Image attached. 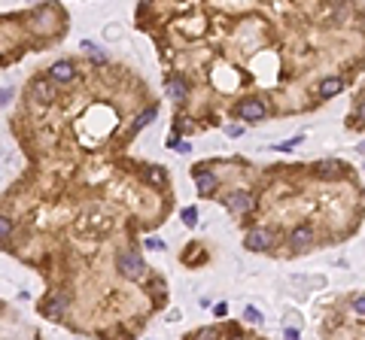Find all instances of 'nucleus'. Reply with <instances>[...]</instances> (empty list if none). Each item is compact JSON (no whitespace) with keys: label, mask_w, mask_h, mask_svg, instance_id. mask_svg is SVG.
I'll return each instance as SVG.
<instances>
[{"label":"nucleus","mask_w":365,"mask_h":340,"mask_svg":"<svg viewBox=\"0 0 365 340\" xmlns=\"http://www.w3.org/2000/svg\"><path fill=\"white\" fill-rule=\"evenodd\" d=\"M238 116H241V119H247V122H259V119H265V103H262V100H256V97L241 100Z\"/></svg>","instance_id":"4"},{"label":"nucleus","mask_w":365,"mask_h":340,"mask_svg":"<svg viewBox=\"0 0 365 340\" xmlns=\"http://www.w3.org/2000/svg\"><path fill=\"white\" fill-rule=\"evenodd\" d=\"M341 88H344L341 76H329V79H326V82L320 85V94H323V97H335V94H338Z\"/></svg>","instance_id":"7"},{"label":"nucleus","mask_w":365,"mask_h":340,"mask_svg":"<svg viewBox=\"0 0 365 340\" xmlns=\"http://www.w3.org/2000/svg\"><path fill=\"white\" fill-rule=\"evenodd\" d=\"M152 119H155V109H146V112H143V116L137 119V125H134V128H143V125H149Z\"/></svg>","instance_id":"13"},{"label":"nucleus","mask_w":365,"mask_h":340,"mask_svg":"<svg viewBox=\"0 0 365 340\" xmlns=\"http://www.w3.org/2000/svg\"><path fill=\"white\" fill-rule=\"evenodd\" d=\"M168 94H171L174 100L186 97V82H183V79H168Z\"/></svg>","instance_id":"10"},{"label":"nucleus","mask_w":365,"mask_h":340,"mask_svg":"<svg viewBox=\"0 0 365 340\" xmlns=\"http://www.w3.org/2000/svg\"><path fill=\"white\" fill-rule=\"evenodd\" d=\"M119 274L128 277V280L140 277V274H143V258L134 255V252H122V255H119Z\"/></svg>","instance_id":"1"},{"label":"nucleus","mask_w":365,"mask_h":340,"mask_svg":"<svg viewBox=\"0 0 365 340\" xmlns=\"http://www.w3.org/2000/svg\"><path fill=\"white\" fill-rule=\"evenodd\" d=\"M149 179H158V182H161V179H164V173H161V170H149Z\"/></svg>","instance_id":"18"},{"label":"nucleus","mask_w":365,"mask_h":340,"mask_svg":"<svg viewBox=\"0 0 365 340\" xmlns=\"http://www.w3.org/2000/svg\"><path fill=\"white\" fill-rule=\"evenodd\" d=\"M64 307H67V298H61V295H55V298H52V301L46 304V313H49V316H58V313H61Z\"/></svg>","instance_id":"11"},{"label":"nucleus","mask_w":365,"mask_h":340,"mask_svg":"<svg viewBox=\"0 0 365 340\" xmlns=\"http://www.w3.org/2000/svg\"><path fill=\"white\" fill-rule=\"evenodd\" d=\"M9 234H12V225L0 216V240H3V237H9Z\"/></svg>","instance_id":"17"},{"label":"nucleus","mask_w":365,"mask_h":340,"mask_svg":"<svg viewBox=\"0 0 365 340\" xmlns=\"http://www.w3.org/2000/svg\"><path fill=\"white\" fill-rule=\"evenodd\" d=\"M247 322H256V325H259V322H262V313H259L256 307H247Z\"/></svg>","instance_id":"15"},{"label":"nucleus","mask_w":365,"mask_h":340,"mask_svg":"<svg viewBox=\"0 0 365 340\" xmlns=\"http://www.w3.org/2000/svg\"><path fill=\"white\" fill-rule=\"evenodd\" d=\"M49 76H52V82H70V79H76V67L70 61H55Z\"/></svg>","instance_id":"5"},{"label":"nucleus","mask_w":365,"mask_h":340,"mask_svg":"<svg viewBox=\"0 0 365 340\" xmlns=\"http://www.w3.org/2000/svg\"><path fill=\"white\" fill-rule=\"evenodd\" d=\"M146 246H149V249H161L164 243H161V240H146Z\"/></svg>","instance_id":"19"},{"label":"nucleus","mask_w":365,"mask_h":340,"mask_svg":"<svg viewBox=\"0 0 365 340\" xmlns=\"http://www.w3.org/2000/svg\"><path fill=\"white\" fill-rule=\"evenodd\" d=\"M30 94H34V100H40V103H52L58 91H55V82H52V79H34Z\"/></svg>","instance_id":"3"},{"label":"nucleus","mask_w":365,"mask_h":340,"mask_svg":"<svg viewBox=\"0 0 365 340\" xmlns=\"http://www.w3.org/2000/svg\"><path fill=\"white\" fill-rule=\"evenodd\" d=\"M195 182H198V192L201 195H210L216 188V176L213 173H195Z\"/></svg>","instance_id":"8"},{"label":"nucleus","mask_w":365,"mask_h":340,"mask_svg":"<svg viewBox=\"0 0 365 340\" xmlns=\"http://www.w3.org/2000/svg\"><path fill=\"white\" fill-rule=\"evenodd\" d=\"M359 119H362V122H365V100H362V103H359Z\"/></svg>","instance_id":"20"},{"label":"nucleus","mask_w":365,"mask_h":340,"mask_svg":"<svg viewBox=\"0 0 365 340\" xmlns=\"http://www.w3.org/2000/svg\"><path fill=\"white\" fill-rule=\"evenodd\" d=\"M311 237H314L311 228H295V231H292V246H295V249H305V246L311 243Z\"/></svg>","instance_id":"9"},{"label":"nucleus","mask_w":365,"mask_h":340,"mask_svg":"<svg viewBox=\"0 0 365 340\" xmlns=\"http://www.w3.org/2000/svg\"><path fill=\"white\" fill-rule=\"evenodd\" d=\"M271 243H274V234L265 228H253L247 234V249H253V252H265V249H271Z\"/></svg>","instance_id":"2"},{"label":"nucleus","mask_w":365,"mask_h":340,"mask_svg":"<svg viewBox=\"0 0 365 340\" xmlns=\"http://www.w3.org/2000/svg\"><path fill=\"white\" fill-rule=\"evenodd\" d=\"M320 176H338V164H320Z\"/></svg>","instance_id":"14"},{"label":"nucleus","mask_w":365,"mask_h":340,"mask_svg":"<svg viewBox=\"0 0 365 340\" xmlns=\"http://www.w3.org/2000/svg\"><path fill=\"white\" fill-rule=\"evenodd\" d=\"M225 207H228V210H235V213H244V210H250V207H253V198H250L247 192H238V195H231V198L225 201Z\"/></svg>","instance_id":"6"},{"label":"nucleus","mask_w":365,"mask_h":340,"mask_svg":"<svg viewBox=\"0 0 365 340\" xmlns=\"http://www.w3.org/2000/svg\"><path fill=\"white\" fill-rule=\"evenodd\" d=\"M353 313H356V316H362V319H365V295H362V298H356V301H353Z\"/></svg>","instance_id":"16"},{"label":"nucleus","mask_w":365,"mask_h":340,"mask_svg":"<svg viewBox=\"0 0 365 340\" xmlns=\"http://www.w3.org/2000/svg\"><path fill=\"white\" fill-rule=\"evenodd\" d=\"M183 222H186L189 228H195V225H198V213H195V207H189V210H183Z\"/></svg>","instance_id":"12"}]
</instances>
